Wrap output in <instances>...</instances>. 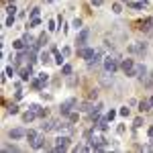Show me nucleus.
Segmentation results:
<instances>
[{"instance_id": "nucleus-33", "label": "nucleus", "mask_w": 153, "mask_h": 153, "mask_svg": "<svg viewBox=\"0 0 153 153\" xmlns=\"http://www.w3.org/2000/svg\"><path fill=\"white\" fill-rule=\"evenodd\" d=\"M47 29H49V33H53V31L57 29V27H55V21H53V19H49V21H47Z\"/></svg>"}, {"instance_id": "nucleus-8", "label": "nucleus", "mask_w": 153, "mask_h": 153, "mask_svg": "<svg viewBox=\"0 0 153 153\" xmlns=\"http://www.w3.org/2000/svg\"><path fill=\"white\" fill-rule=\"evenodd\" d=\"M129 53H139V55H145L147 53V43H137V45H131L129 47Z\"/></svg>"}, {"instance_id": "nucleus-12", "label": "nucleus", "mask_w": 153, "mask_h": 153, "mask_svg": "<svg viewBox=\"0 0 153 153\" xmlns=\"http://www.w3.org/2000/svg\"><path fill=\"white\" fill-rule=\"evenodd\" d=\"M8 137H10L12 141H16V139H23V137H27V131H25V129H12L10 133H8Z\"/></svg>"}, {"instance_id": "nucleus-28", "label": "nucleus", "mask_w": 153, "mask_h": 153, "mask_svg": "<svg viewBox=\"0 0 153 153\" xmlns=\"http://www.w3.org/2000/svg\"><path fill=\"white\" fill-rule=\"evenodd\" d=\"M63 59H65V55H63V53H57V51H55V63H57L59 68H61V63H63Z\"/></svg>"}, {"instance_id": "nucleus-1", "label": "nucleus", "mask_w": 153, "mask_h": 153, "mask_svg": "<svg viewBox=\"0 0 153 153\" xmlns=\"http://www.w3.org/2000/svg\"><path fill=\"white\" fill-rule=\"evenodd\" d=\"M104 70L110 71V74H114V71L120 68V55H117V53H110V55H106L104 57Z\"/></svg>"}, {"instance_id": "nucleus-2", "label": "nucleus", "mask_w": 153, "mask_h": 153, "mask_svg": "<svg viewBox=\"0 0 153 153\" xmlns=\"http://www.w3.org/2000/svg\"><path fill=\"white\" fill-rule=\"evenodd\" d=\"M70 145H71V139L68 137V135H59L57 139H55V147H53V151L61 153V151H65Z\"/></svg>"}, {"instance_id": "nucleus-51", "label": "nucleus", "mask_w": 153, "mask_h": 153, "mask_svg": "<svg viewBox=\"0 0 153 153\" xmlns=\"http://www.w3.org/2000/svg\"><path fill=\"white\" fill-rule=\"evenodd\" d=\"M120 2H125V0H120Z\"/></svg>"}, {"instance_id": "nucleus-6", "label": "nucleus", "mask_w": 153, "mask_h": 153, "mask_svg": "<svg viewBox=\"0 0 153 153\" xmlns=\"http://www.w3.org/2000/svg\"><path fill=\"white\" fill-rule=\"evenodd\" d=\"M137 29L143 31V33L153 35V19H145V21H141V23H137Z\"/></svg>"}, {"instance_id": "nucleus-7", "label": "nucleus", "mask_w": 153, "mask_h": 153, "mask_svg": "<svg viewBox=\"0 0 153 153\" xmlns=\"http://www.w3.org/2000/svg\"><path fill=\"white\" fill-rule=\"evenodd\" d=\"M94 49H90V47H78V57H82V59H88V61H90V59L94 57Z\"/></svg>"}, {"instance_id": "nucleus-45", "label": "nucleus", "mask_w": 153, "mask_h": 153, "mask_svg": "<svg viewBox=\"0 0 153 153\" xmlns=\"http://www.w3.org/2000/svg\"><path fill=\"white\" fill-rule=\"evenodd\" d=\"M14 98H16V100H21V98H23V92H21V90H16V92H14Z\"/></svg>"}, {"instance_id": "nucleus-25", "label": "nucleus", "mask_w": 153, "mask_h": 153, "mask_svg": "<svg viewBox=\"0 0 153 153\" xmlns=\"http://www.w3.org/2000/svg\"><path fill=\"white\" fill-rule=\"evenodd\" d=\"M37 137H39V133H37V131H27V139H29V143H33Z\"/></svg>"}, {"instance_id": "nucleus-17", "label": "nucleus", "mask_w": 153, "mask_h": 153, "mask_svg": "<svg viewBox=\"0 0 153 153\" xmlns=\"http://www.w3.org/2000/svg\"><path fill=\"white\" fill-rule=\"evenodd\" d=\"M39 61L47 65L49 61H51V53H49V51H41V53H39Z\"/></svg>"}, {"instance_id": "nucleus-23", "label": "nucleus", "mask_w": 153, "mask_h": 153, "mask_svg": "<svg viewBox=\"0 0 153 153\" xmlns=\"http://www.w3.org/2000/svg\"><path fill=\"white\" fill-rule=\"evenodd\" d=\"M31 88H33V90H41V88H43V82H41L39 78H37V80H31Z\"/></svg>"}, {"instance_id": "nucleus-39", "label": "nucleus", "mask_w": 153, "mask_h": 153, "mask_svg": "<svg viewBox=\"0 0 153 153\" xmlns=\"http://www.w3.org/2000/svg\"><path fill=\"white\" fill-rule=\"evenodd\" d=\"M39 10H41L39 6H35V8H31V19H37V16H39Z\"/></svg>"}, {"instance_id": "nucleus-43", "label": "nucleus", "mask_w": 153, "mask_h": 153, "mask_svg": "<svg viewBox=\"0 0 153 153\" xmlns=\"http://www.w3.org/2000/svg\"><path fill=\"white\" fill-rule=\"evenodd\" d=\"M90 2H92V6H102L104 0H90Z\"/></svg>"}, {"instance_id": "nucleus-9", "label": "nucleus", "mask_w": 153, "mask_h": 153, "mask_svg": "<svg viewBox=\"0 0 153 153\" xmlns=\"http://www.w3.org/2000/svg\"><path fill=\"white\" fill-rule=\"evenodd\" d=\"M100 61H104V59H102V51H100V49H96L94 57L88 61V68H90V70H94V68L98 65V63H100Z\"/></svg>"}, {"instance_id": "nucleus-38", "label": "nucleus", "mask_w": 153, "mask_h": 153, "mask_svg": "<svg viewBox=\"0 0 153 153\" xmlns=\"http://www.w3.org/2000/svg\"><path fill=\"white\" fill-rule=\"evenodd\" d=\"M114 117H117V110H108V112H106V120H112V118H114Z\"/></svg>"}, {"instance_id": "nucleus-19", "label": "nucleus", "mask_w": 153, "mask_h": 153, "mask_svg": "<svg viewBox=\"0 0 153 153\" xmlns=\"http://www.w3.org/2000/svg\"><path fill=\"white\" fill-rule=\"evenodd\" d=\"M23 41H25V43H27V47H33V45H35V43H37L35 39H33V37L29 35V33H25V35H23Z\"/></svg>"}, {"instance_id": "nucleus-3", "label": "nucleus", "mask_w": 153, "mask_h": 153, "mask_svg": "<svg viewBox=\"0 0 153 153\" xmlns=\"http://www.w3.org/2000/svg\"><path fill=\"white\" fill-rule=\"evenodd\" d=\"M74 106H78V100H76V98H68V100H63L61 106H59V114H61V117H70V112H71Z\"/></svg>"}, {"instance_id": "nucleus-48", "label": "nucleus", "mask_w": 153, "mask_h": 153, "mask_svg": "<svg viewBox=\"0 0 153 153\" xmlns=\"http://www.w3.org/2000/svg\"><path fill=\"white\" fill-rule=\"evenodd\" d=\"M149 104H151V108H153V96H151V98H149Z\"/></svg>"}, {"instance_id": "nucleus-22", "label": "nucleus", "mask_w": 153, "mask_h": 153, "mask_svg": "<svg viewBox=\"0 0 153 153\" xmlns=\"http://www.w3.org/2000/svg\"><path fill=\"white\" fill-rule=\"evenodd\" d=\"M145 4H147V0H139V2H131L129 6H131V8H135V10H139V8H143Z\"/></svg>"}, {"instance_id": "nucleus-26", "label": "nucleus", "mask_w": 153, "mask_h": 153, "mask_svg": "<svg viewBox=\"0 0 153 153\" xmlns=\"http://www.w3.org/2000/svg\"><path fill=\"white\" fill-rule=\"evenodd\" d=\"M71 65L70 63H65V65H63V68H61V76H71Z\"/></svg>"}, {"instance_id": "nucleus-24", "label": "nucleus", "mask_w": 153, "mask_h": 153, "mask_svg": "<svg viewBox=\"0 0 153 153\" xmlns=\"http://www.w3.org/2000/svg\"><path fill=\"white\" fill-rule=\"evenodd\" d=\"M70 123L71 125H76V123H78V120H80V110H78V112H70Z\"/></svg>"}, {"instance_id": "nucleus-10", "label": "nucleus", "mask_w": 153, "mask_h": 153, "mask_svg": "<svg viewBox=\"0 0 153 153\" xmlns=\"http://www.w3.org/2000/svg\"><path fill=\"white\" fill-rule=\"evenodd\" d=\"M19 76H21V80H23V82H29V80L33 78V68H31V63L19 71Z\"/></svg>"}, {"instance_id": "nucleus-13", "label": "nucleus", "mask_w": 153, "mask_h": 153, "mask_svg": "<svg viewBox=\"0 0 153 153\" xmlns=\"http://www.w3.org/2000/svg\"><path fill=\"white\" fill-rule=\"evenodd\" d=\"M78 110H80V112H92V110H94V104H92V100L80 102V104H78Z\"/></svg>"}, {"instance_id": "nucleus-30", "label": "nucleus", "mask_w": 153, "mask_h": 153, "mask_svg": "<svg viewBox=\"0 0 153 153\" xmlns=\"http://www.w3.org/2000/svg\"><path fill=\"white\" fill-rule=\"evenodd\" d=\"M12 25H14V14H8L4 21V27H12Z\"/></svg>"}, {"instance_id": "nucleus-32", "label": "nucleus", "mask_w": 153, "mask_h": 153, "mask_svg": "<svg viewBox=\"0 0 153 153\" xmlns=\"http://www.w3.org/2000/svg\"><path fill=\"white\" fill-rule=\"evenodd\" d=\"M71 27H74L76 31H80V29H82V19H74V23H71Z\"/></svg>"}, {"instance_id": "nucleus-36", "label": "nucleus", "mask_w": 153, "mask_h": 153, "mask_svg": "<svg viewBox=\"0 0 153 153\" xmlns=\"http://www.w3.org/2000/svg\"><path fill=\"white\" fill-rule=\"evenodd\" d=\"M112 12H114V14H120V12H123V6H120V4H112Z\"/></svg>"}, {"instance_id": "nucleus-21", "label": "nucleus", "mask_w": 153, "mask_h": 153, "mask_svg": "<svg viewBox=\"0 0 153 153\" xmlns=\"http://www.w3.org/2000/svg\"><path fill=\"white\" fill-rule=\"evenodd\" d=\"M139 110H141V112H147V110H151V104H149V100H141V102H139Z\"/></svg>"}, {"instance_id": "nucleus-27", "label": "nucleus", "mask_w": 153, "mask_h": 153, "mask_svg": "<svg viewBox=\"0 0 153 153\" xmlns=\"http://www.w3.org/2000/svg\"><path fill=\"white\" fill-rule=\"evenodd\" d=\"M2 151L4 153H14V151H19V149H16V145H2Z\"/></svg>"}, {"instance_id": "nucleus-34", "label": "nucleus", "mask_w": 153, "mask_h": 153, "mask_svg": "<svg viewBox=\"0 0 153 153\" xmlns=\"http://www.w3.org/2000/svg\"><path fill=\"white\" fill-rule=\"evenodd\" d=\"M39 80H41L43 84H47V82H49V74H45V71H41V74H39Z\"/></svg>"}, {"instance_id": "nucleus-18", "label": "nucleus", "mask_w": 153, "mask_h": 153, "mask_svg": "<svg viewBox=\"0 0 153 153\" xmlns=\"http://www.w3.org/2000/svg\"><path fill=\"white\" fill-rule=\"evenodd\" d=\"M12 47L16 49V51H23V49L27 47V43H25L23 39H16V41H12Z\"/></svg>"}, {"instance_id": "nucleus-31", "label": "nucleus", "mask_w": 153, "mask_h": 153, "mask_svg": "<svg viewBox=\"0 0 153 153\" xmlns=\"http://www.w3.org/2000/svg\"><path fill=\"white\" fill-rule=\"evenodd\" d=\"M4 74H6V76H14V74H16V68H14V65H8V68H6V70H4Z\"/></svg>"}, {"instance_id": "nucleus-44", "label": "nucleus", "mask_w": 153, "mask_h": 153, "mask_svg": "<svg viewBox=\"0 0 153 153\" xmlns=\"http://www.w3.org/2000/svg\"><path fill=\"white\" fill-rule=\"evenodd\" d=\"M61 53H63V55L68 57V55H70V53H71V49H70V47H63V49H61Z\"/></svg>"}, {"instance_id": "nucleus-4", "label": "nucleus", "mask_w": 153, "mask_h": 153, "mask_svg": "<svg viewBox=\"0 0 153 153\" xmlns=\"http://www.w3.org/2000/svg\"><path fill=\"white\" fill-rule=\"evenodd\" d=\"M120 70L125 71V76L133 78V76H135V61H133L131 57H127V59H120Z\"/></svg>"}, {"instance_id": "nucleus-47", "label": "nucleus", "mask_w": 153, "mask_h": 153, "mask_svg": "<svg viewBox=\"0 0 153 153\" xmlns=\"http://www.w3.org/2000/svg\"><path fill=\"white\" fill-rule=\"evenodd\" d=\"M147 135H149V137H151V139H153V125H151V127H149V131H147Z\"/></svg>"}, {"instance_id": "nucleus-16", "label": "nucleus", "mask_w": 153, "mask_h": 153, "mask_svg": "<svg viewBox=\"0 0 153 153\" xmlns=\"http://www.w3.org/2000/svg\"><path fill=\"white\" fill-rule=\"evenodd\" d=\"M35 117H37V112H33V110L29 108L27 112H23V123H31V120H35Z\"/></svg>"}, {"instance_id": "nucleus-11", "label": "nucleus", "mask_w": 153, "mask_h": 153, "mask_svg": "<svg viewBox=\"0 0 153 153\" xmlns=\"http://www.w3.org/2000/svg\"><path fill=\"white\" fill-rule=\"evenodd\" d=\"M135 78H139L141 82L147 80V68L145 65H135Z\"/></svg>"}, {"instance_id": "nucleus-40", "label": "nucleus", "mask_w": 153, "mask_h": 153, "mask_svg": "<svg viewBox=\"0 0 153 153\" xmlns=\"http://www.w3.org/2000/svg\"><path fill=\"white\" fill-rule=\"evenodd\" d=\"M98 98V90H90V94H88V100H96Z\"/></svg>"}, {"instance_id": "nucleus-41", "label": "nucleus", "mask_w": 153, "mask_h": 153, "mask_svg": "<svg viewBox=\"0 0 153 153\" xmlns=\"http://www.w3.org/2000/svg\"><path fill=\"white\" fill-rule=\"evenodd\" d=\"M39 25H41V21H39V16H37V19H31L29 27H39Z\"/></svg>"}, {"instance_id": "nucleus-37", "label": "nucleus", "mask_w": 153, "mask_h": 153, "mask_svg": "<svg viewBox=\"0 0 153 153\" xmlns=\"http://www.w3.org/2000/svg\"><path fill=\"white\" fill-rule=\"evenodd\" d=\"M6 12H8V14H14V12H16V6H14V2H10V4L6 6Z\"/></svg>"}, {"instance_id": "nucleus-46", "label": "nucleus", "mask_w": 153, "mask_h": 153, "mask_svg": "<svg viewBox=\"0 0 153 153\" xmlns=\"http://www.w3.org/2000/svg\"><path fill=\"white\" fill-rule=\"evenodd\" d=\"M117 133H118V135H123V133H125V125H118V129H117Z\"/></svg>"}, {"instance_id": "nucleus-29", "label": "nucleus", "mask_w": 153, "mask_h": 153, "mask_svg": "<svg viewBox=\"0 0 153 153\" xmlns=\"http://www.w3.org/2000/svg\"><path fill=\"white\" fill-rule=\"evenodd\" d=\"M118 114H120V117H129V114H131V108H129V106H123V108L118 110Z\"/></svg>"}, {"instance_id": "nucleus-42", "label": "nucleus", "mask_w": 153, "mask_h": 153, "mask_svg": "<svg viewBox=\"0 0 153 153\" xmlns=\"http://www.w3.org/2000/svg\"><path fill=\"white\" fill-rule=\"evenodd\" d=\"M141 125H143V118H141V117H139V118H135V123H133V127H135V129H139Z\"/></svg>"}, {"instance_id": "nucleus-35", "label": "nucleus", "mask_w": 153, "mask_h": 153, "mask_svg": "<svg viewBox=\"0 0 153 153\" xmlns=\"http://www.w3.org/2000/svg\"><path fill=\"white\" fill-rule=\"evenodd\" d=\"M8 114H19V106L10 104V106H8Z\"/></svg>"}, {"instance_id": "nucleus-5", "label": "nucleus", "mask_w": 153, "mask_h": 153, "mask_svg": "<svg viewBox=\"0 0 153 153\" xmlns=\"http://www.w3.org/2000/svg\"><path fill=\"white\" fill-rule=\"evenodd\" d=\"M88 37H90V31L82 27V29H80V33H78V37H76V45H78V47H86Z\"/></svg>"}, {"instance_id": "nucleus-50", "label": "nucleus", "mask_w": 153, "mask_h": 153, "mask_svg": "<svg viewBox=\"0 0 153 153\" xmlns=\"http://www.w3.org/2000/svg\"><path fill=\"white\" fill-rule=\"evenodd\" d=\"M151 80H153V71H151Z\"/></svg>"}, {"instance_id": "nucleus-15", "label": "nucleus", "mask_w": 153, "mask_h": 153, "mask_svg": "<svg viewBox=\"0 0 153 153\" xmlns=\"http://www.w3.org/2000/svg\"><path fill=\"white\" fill-rule=\"evenodd\" d=\"M31 147H33V149H43V147H45V137H41V135H39L35 141L31 143Z\"/></svg>"}, {"instance_id": "nucleus-20", "label": "nucleus", "mask_w": 153, "mask_h": 153, "mask_svg": "<svg viewBox=\"0 0 153 153\" xmlns=\"http://www.w3.org/2000/svg\"><path fill=\"white\" fill-rule=\"evenodd\" d=\"M45 43H49V35H47V33L39 35V39H37V45H39V47H43Z\"/></svg>"}, {"instance_id": "nucleus-14", "label": "nucleus", "mask_w": 153, "mask_h": 153, "mask_svg": "<svg viewBox=\"0 0 153 153\" xmlns=\"http://www.w3.org/2000/svg\"><path fill=\"white\" fill-rule=\"evenodd\" d=\"M29 108H31L33 112H37V117H39V118H45V117H47V108H41L39 104H31Z\"/></svg>"}, {"instance_id": "nucleus-49", "label": "nucleus", "mask_w": 153, "mask_h": 153, "mask_svg": "<svg viewBox=\"0 0 153 153\" xmlns=\"http://www.w3.org/2000/svg\"><path fill=\"white\" fill-rule=\"evenodd\" d=\"M47 2H55V0H47Z\"/></svg>"}]
</instances>
